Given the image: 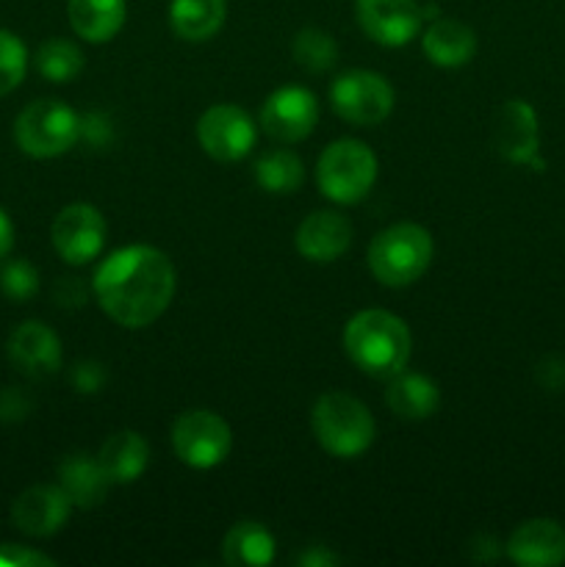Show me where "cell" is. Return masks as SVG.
<instances>
[{
  "mask_svg": "<svg viewBox=\"0 0 565 567\" xmlns=\"http://www.w3.org/2000/svg\"><path fill=\"white\" fill-rule=\"evenodd\" d=\"M175 264L150 244H131L111 252L92 280L100 310L125 330H142L158 321L175 299Z\"/></svg>",
  "mask_w": 565,
  "mask_h": 567,
  "instance_id": "obj_1",
  "label": "cell"
},
{
  "mask_svg": "<svg viewBox=\"0 0 565 567\" xmlns=\"http://www.w3.org/2000/svg\"><path fill=\"white\" fill-rule=\"evenodd\" d=\"M343 349L363 374L391 380L393 374L408 369L413 336L391 310H360L343 327Z\"/></svg>",
  "mask_w": 565,
  "mask_h": 567,
  "instance_id": "obj_2",
  "label": "cell"
},
{
  "mask_svg": "<svg viewBox=\"0 0 565 567\" xmlns=\"http://www.w3.org/2000/svg\"><path fill=\"white\" fill-rule=\"evenodd\" d=\"M310 426L327 454L338 460H355L371 449L377 437L374 415L360 399L343 391L321 393L310 413Z\"/></svg>",
  "mask_w": 565,
  "mask_h": 567,
  "instance_id": "obj_3",
  "label": "cell"
},
{
  "mask_svg": "<svg viewBox=\"0 0 565 567\" xmlns=\"http://www.w3.org/2000/svg\"><path fill=\"white\" fill-rule=\"evenodd\" d=\"M435 244L427 227L399 221L386 227L369 244V269L377 282L388 288H408L430 269Z\"/></svg>",
  "mask_w": 565,
  "mask_h": 567,
  "instance_id": "obj_4",
  "label": "cell"
},
{
  "mask_svg": "<svg viewBox=\"0 0 565 567\" xmlns=\"http://www.w3.org/2000/svg\"><path fill=\"white\" fill-rule=\"evenodd\" d=\"M319 192L336 205H355L371 194L377 183V155L360 138H338L316 164Z\"/></svg>",
  "mask_w": 565,
  "mask_h": 567,
  "instance_id": "obj_5",
  "label": "cell"
},
{
  "mask_svg": "<svg viewBox=\"0 0 565 567\" xmlns=\"http://www.w3.org/2000/svg\"><path fill=\"white\" fill-rule=\"evenodd\" d=\"M81 138V116L64 100H33L17 114L14 142L31 158H59Z\"/></svg>",
  "mask_w": 565,
  "mask_h": 567,
  "instance_id": "obj_6",
  "label": "cell"
},
{
  "mask_svg": "<svg viewBox=\"0 0 565 567\" xmlns=\"http://www.w3.org/2000/svg\"><path fill=\"white\" fill-rule=\"evenodd\" d=\"M172 452L194 471H210L233 452V430L214 410H186L172 424Z\"/></svg>",
  "mask_w": 565,
  "mask_h": 567,
  "instance_id": "obj_7",
  "label": "cell"
},
{
  "mask_svg": "<svg viewBox=\"0 0 565 567\" xmlns=\"http://www.w3.org/2000/svg\"><path fill=\"white\" fill-rule=\"evenodd\" d=\"M397 94L386 75L371 70H349L330 86V105L341 120L360 127H374L391 116Z\"/></svg>",
  "mask_w": 565,
  "mask_h": 567,
  "instance_id": "obj_8",
  "label": "cell"
},
{
  "mask_svg": "<svg viewBox=\"0 0 565 567\" xmlns=\"http://www.w3.org/2000/svg\"><path fill=\"white\" fill-rule=\"evenodd\" d=\"M109 238L105 216L89 203H72L59 210L50 227V241L59 258L70 266H86L100 258Z\"/></svg>",
  "mask_w": 565,
  "mask_h": 567,
  "instance_id": "obj_9",
  "label": "cell"
},
{
  "mask_svg": "<svg viewBox=\"0 0 565 567\" xmlns=\"http://www.w3.org/2000/svg\"><path fill=\"white\" fill-rule=\"evenodd\" d=\"M258 138L253 116L233 103H216L199 116L197 142L205 155L219 164H236L247 158Z\"/></svg>",
  "mask_w": 565,
  "mask_h": 567,
  "instance_id": "obj_10",
  "label": "cell"
},
{
  "mask_svg": "<svg viewBox=\"0 0 565 567\" xmlns=\"http://www.w3.org/2000/svg\"><path fill=\"white\" fill-rule=\"evenodd\" d=\"M319 125V100L305 86H282L260 109V131L280 144L305 142Z\"/></svg>",
  "mask_w": 565,
  "mask_h": 567,
  "instance_id": "obj_11",
  "label": "cell"
},
{
  "mask_svg": "<svg viewBox=\"0 0 565 567\" xmlns=\"http://www.w3.org/2000/svg\"><path fill=\"white\" fill-rule=\"evenodd\" d=\"M493 144L499 155L510 164L532 166L535 172H543L541 158V127H537V114L526 100H507L496 111L493 120Z\"/></svg>",
  "mask_w": 565,
  "mask_h": 567,
  "instance_id": "obj_12",
  "label": "cell"
},
{
  "mask_svg": "<svg viewBox=\"0 0 565 567\" xmlns=\"http://www.w3.org/2000/svg\"><path fill=\"white\" fill-rule=\"evenodd\" d=\"M358 25L382 48H404L421 33L424 11L415 0H358Z\"/></svg>",
  "mask_w": 565,
  "mask_h": 567,
  "instance_id": "obj_13",
  "label": "cell"
},
{
  "mask_svg": "<svg viewBox=\"0 0 565 567\" xmlns=\"http://www.w3.org/2000/svg\"><path fill=\"white\" fill-rule=\"evenodd\" d=\"M6 354H9V363L28 380H48V377L59 374L61 360H64L61 338L55 336L53 327L37 319L22 321L11 332L9 343H6Z\"/></svg>",
  "mask_w": 565,
  "mask_h": 567,
  "instance_id": "obj_14",
  "label": "cell"
},
{
  "mask_svg": "<svg viewBox=\"0 0 565 567\" xmlns=\"http://www.w3.org/2000/svg\"><path fill=\"white\" fill-rule=\"evenodd\" d=\"M72 502L61 485H33L17 496L11 520L28 537H53L70 520Z\"/></svg>",
  "mask_w": 565,
  "mask_h": 567,
  "instance_id": "obj_15",
  "label": "cell"
},
{
  "mask_svg": "<svg viewBox=\"0 0 565 567\" xmlns=\"http://www.w3.org/2000/svg\"><path fill=\"white\" fill-rule=\"evenodd\" d=\"M504 554L521 567L565 565V526L554 518H530L513 529Z\"/></svg>",
  "mask_w": 565,
  "mask_h": 567,
  "instance_id": "obj_16",
  "label": "cell"
},
{
  "mask_svg": "<svg viewBox=\"0 0 565 567\" xmlns=\"http://www.w3.org/2000/svg\"><path fill=\"white\" fill-rule=\"evenodd\" d=\"M297 252L314 264H332L352 244V221L338 210H314L297 227Z\"/></svg>",
  "mask_w": 565,
  "mask_h": 567,
  "instance_id": "obj_17",
  "label": "cell"
},
{
  "mask_svg": "<svg viewBox=\"0 0 565 567\" xmlns=\"http://www.w3.org/2000/svg\"><path fill=\"white\" fill-rule=\"evenodd\" d=\"M421 48H424L430 64L443 66V70H458L476 55V33L465 22L438 17L421 37Z\"/></svg>",
  "mask_w": 565,
  "mask_h": 567,
  "instance_id": "obj_18",
  "label": "cell"
},
{
  "mask_svg": "<svg viewBox=\"0 0 565 567\" xmlns=\"http://www.w3.org/2000/svg\"><path fill=\"white\" fill-rule=\"evenodd\" d=\"M59 485L72 502V507L92 509L100 507L109 496L111 480L105 476L103 465L92 454H70L59 465Z\"/></svg>",
  "mask_w": 565,
  "mask_h": 567,
  "instance_id": "obj_19",
  "label": "cell"
},
{
  "mask_svg": "<svg viewBox=\"0 0 565 567\" xmlns=\"http://www.w3.org/2000/svg\"><path fill=\"white\" fill-rule=\"evenodd\" d=\"M70 25L83 42H111L127 20V0H70L66 3Z\"/></svg>",
  "mask_w": 565,
  "mask_h": 567,
  "instance_id": "obj_20",
  "label": "cell"
},
{
  "mask_svg": "<svg viewBox=\"0 0 565 567\" xmlns=\"http://www.w3.org/2000/svg\"><path fill=\"white\" fill-rule=\"evenodd\" d=\"M386 404L404 421H424L441 408V391L435 382L415 371H399L386 388Z\"/></svg>",
  "mask_w": 565,
  "mask_h": 567,
  "instance_id": "obj_21",
  "label": "cell"
},
{
  "mask_svg": "<svg viewBox=\"0 0 565 567\" xmlns=\"http://www.w3.org/2000/svg\"><path fill=\"white\" fill-rule=\"evenodd\" d=\"M97 463L103 465L111 485H131V482L142 480V474L147 471L150 446L138 432L122 430L100 446Z\"/></svg>",
  "mask_w": 565,
  "mask_h": 567,
  "instance_id": "obj_22",
  "label": "cell"
},
{
  "mask_svg": "<svg viewBox=\"0 0 565 567\" xmlns=\"http://www.w3.org/2000/svg\"><path fill=\"white\" fill-rule=\"evenodd\" d=\"M227 20V0H172L170 28L183 42H208Z\"/></svg>",
  "mask_w": 565,
  "mask_h": 567,
  "instance_id": "obj_23",
  "label": "cell"
},
{
  "mask_svg": "<svg viewBox=\"0 0 565 567\" xmlns=\"http://www.w3.org/2000/svg\"><path fill=\"white\" fill-rule=\"evenodd\" d=\"M275 554V537L260 520H238L222 543V559L230 567H269Z\"/></svg>",
  "mask_w": 565,
  "mask_h": 567,
  "instance_id": "obj_24",
  "label": "cell"
},
{
  "mask_svg": "<svg viewBox=\"0 0 565 567\" xmlns=\"http://www.w3.org/2000/svg\"><path fill=\"white\" fill-rule=\"evenodd\" d=\"M305 181V166L297 153L286 147L269 150L255 161V183L266 194H294Z\"/></svg>",
  "mask_w": 565,
  "mask_h": 567,
  "instance_id": "obj_25",
  "label": "cell"
},
{
  "mask_svg": "<svg viewBox=\"0 0 565 567\" xmlns=\"http://www.w3.org/2000/svg\"><path fill=\"white\" fill-rule=\"evenodd\" d=\"M33 61H37L39 75L50 83L75 81L83 72V64H86L81 48L70 39H48V42H42Z\"/></svg>",
  "mask_w": 565,
  "mask_h": 567,
  "instance_id": "obj_26",
  "label": "cell"
},
{
  "mask_svg": "<svg viewBox=\"0 0 565 567\" xmlns=\"http://www.w3.org/2000/svg\"><path fill=\"white\" fill-rule=\"evenodd\" d=\"M291 53L297 59L299 66H305L308 72H327L336 66L338 61V44L336 39L330 37L321 28H302V31L294 37Z\"/></svg>",
  "mask_w": 565,
  "mask_h": 567,
  "instance_id": "obj_27",
  "label": "cell"
},
{
  "mask_svg": "<svg viewBox=\"0 0 565 567\" xmlns=\"http://www.w3.org/2000/svg\"><path fill=\"white\" fill-rule=\"evenodd\" d=\"M28 72V50L17 33L0 28V97L14 92Z\"/></svg>",
  "mask_w": 565,
  "mask_h": 567,
  "instance_id": "obj_28",
  "label": "cell"
},
{
  "mask_svg": "<svg viewBox=\"0 0 565 567\" xmlns=\"http://www.w3.org/2000/svg\"><path fill=\"white\" fill-rule=\"evenodd\" d=\"M0 291L11 299V302H28L37 297L39 291V271L37 266L28 264L25 258L6 260L0 269Z\"/></svg>",
  "mask_w": 565,
  "mask_h": 567,
  "instance_id": "obj_29",
  "label": "cell"
},
{
  "mask_svg": "<svg viewBox=\"0 0 565 567\" xmlns=\"http://www.w3.org/2000/svg\"><path fill=\"white\" fill-rule=\"evenodd\" d=\"M105 365L97 360H81V363L72 369L70 382L78 393H97L105 382Z\"/></svg>",
  "mask_w": 565,
  "mask_h": 567,
  "instance_id": "obj_30",
  "label": "cell"
},
{
  "mask_svg": "<svg viewBox=\"0 0 565 567\" xmlns=\"http://www.w3.org/2000/svg\"><path fill=\"white\" fill-rule=\"evenodd\" d=\"M0 565L6 567H53L55 563L50 557H44V554L33 551V548L28 546H14V543H9V546H0Z\"/></svg>",
  "mask_w": 565,
  "mask_h": 567,
  "instance_id": "obj_31",
  "label": "cell"
},
{
  "mask_svg": "<svg viewBox=\"0 0 565 567\" xmlns=\"http://www.w3.org/2000/svg\"><path fill=\"white\" fill-rule=\"evenodd\" d=\"M31 413V399L20 391V388H6L0 393V421L6 424H14V421H22Z\"/></svg>",
  "mask_w": 565,
  "mask_h": 567,
  "instance_id": "obj_32",
  "label": "cell"
},
{
  "mask_svg": "<svg viewBox=\"0 0 565 567\" xmlns=\"http://www.w3.org/2000/svg\"><path fill=\"white\" fill-rule=\"evenodd\" d=\"M55 302L61 308H81L86 302V288L78 282V277H61V282L55 286Z\"/></svg>",
  "mask_w": 565,
  "mask_h": 567,
  "instance_id": "obj_33",
  "label": "cell"
},
{
  "mask_svg": "<svg viewBox=\"0 0 565 567\" xmlns=\"http://www.w3.org/2000/svg\"><path fill=\"white\" fill-rule=\"evenodd\" d=\"M297 563L305 565V567H327V565H338V557H336V554L327 551V548L310 546L308 551L299 554Z\"/></svg>",
  "mask_w": 565,
  "mask_h": 567,
  "instance_id": "obj_34",
  "label": "cell"
},
{
  "mask_svg": "<svg viewBox=\"0 0 565 567\" xmlns=\"http://www.w3.org/2000/svg\"><path fill=\"white\" fill-rule=\"evenodd\" d=\"M11 247H14V225H11L9 214L0 208V260L11 252Z\"/></svg>",
  "mask_w": 565,
  "mask_h": 567,
  "instance_id": "obj_35",
  "label": "cell"
}]
</instances>
